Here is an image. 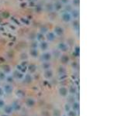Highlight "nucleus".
I'll return each instance as SVG.
<instances>
[{
    "instance_id": "1",
    "label": "nucleus",
    "mask_w": 124,
    "mask_h": 116,
    "mask_svg": "<svg viewBox=\"0 0 124 116\" xmlns=\"http://www.w3.org/2000/svg\"><path fill=\"white\" fill-rule=\"evenodd\" d=\"M2 105H3V101H0V106H2Z\"/></svg>"
},
{
    "instance_id": "2",
    "label": "nucleus",
    "mask_w": 124,
    "mask_h": 116,
    "mask_svg": "<svg viewBox=\"0 0 124 116\" xmlns=\"http://www.w3.org/2000/svg\"><path fill=\"white\" fill-rule=\"evenodd\" d=\"M0 95H2V91L0 90Z\"/></svg>"
}]
</instances>
